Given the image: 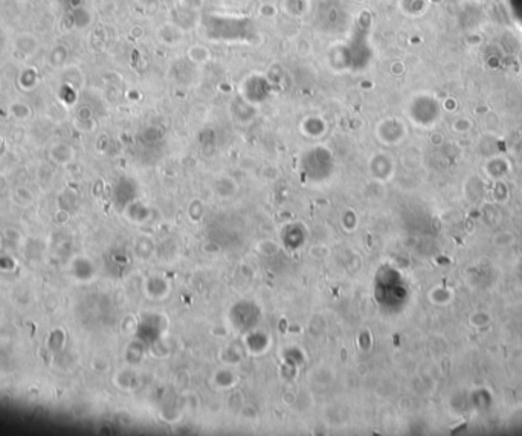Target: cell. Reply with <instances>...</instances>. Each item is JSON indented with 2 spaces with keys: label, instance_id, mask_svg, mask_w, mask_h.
<instances>
[{
  "label": "cell",
  "instance_id": "1",
  "mask_svg": "<svg viewBox=\"0 0 522 436\" xmlns=\"http://www.w3.org/2000/svg\"><path fill=\"white\" fill-rule=\"evenodd\" d=\"M157 39L160 43L174 46L184 40V31L176 23H165L157 29Z\"/></svg>",
  "mask_w": 522,
  "mask_h": 436
},
{
  "label": "cell",
  "instance_id": "2",
  "mask_svg": "<svg viewBox=\"0 0 522 436\" xmlns=\"http://www.w3.org/2000/svg\"><path fill=\"white\" fill-rule=\"evenodd\" d=\"M309 9V0H283V11L292 17H302Z\"/></svg>",
  "mask_w": 522,
  "mask_h": 436
}]
</instances>
